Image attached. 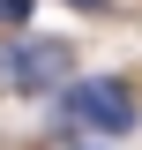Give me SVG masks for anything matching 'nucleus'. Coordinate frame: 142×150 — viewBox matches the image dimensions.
<instances>
[{
    "instance_id": "f03ea898",
    "label": "nucleus",
    "mask_w": 142,
    "mask_h": 150,
    "mask_svg": "<svg viewBox=\"0 0 142 150\" xmlns=\"http://www.w3.org/2000/svg\"><path fill=\"white\" fill-rule=\"evenodd\" d=\"M0 83H15L22 98H60L75 83V45L67 38H15L0 53Z\"/></svg>"
},
{
    "instance_id": "20e7f679",
    "label": "nucleus",
    "mask_w": 142,
    "mask_h": 150,
    "mask_svg": "<svg viewBox=\"0 0 142 150\" xmlns=\"http://www.w3.org/2000/svg\"><path fill=\"white\" fill-rule=\"evenodd\" d=\"M75 8H82V15H97V8H105V0H75Z\"/></svg>"
},
{
    "instance_id": "7ed1b4c3",
    "label": "nucleus",
    "mask_w": 142,
    "mask_h": 150,
    "mask_svg": "<svg viewBox=\"0 0 142 150\" xmlns=\"http://www.w3.org/2000/svg\"><path fill=\"white\" fill-rule=\"evenodd\" d=\"M0 23H30V0H0Z\"/></svg>"
},
{
    "instance_id": "39448f33",
    "label": "nucleus",
    "mask_w": 142,
    "mask_h": 150,
    "mask_svg": "<svg viewBox=\"0 0 142 150\" xmlns=\"http://www.w3.org/2000/svg\"><path fill=\"white\" fill-rule=\"evenodd\" d=\"M75 150H90V143H75Z\"/></svg>"
},
{
    "instance_id": "f257e3e1",
    "label": "nucleus",
    "mask_w": 142,
    "mask_h": 150,
    "mask_svg": "<svg viewBox=\"0 0 142 150\" xmlns=\"http://www.w3.org/2000/svg\"><path fill=\"white\" fill-rule=\"evenodd\" d=\"M53 112L67 120V128H90V135H127V128L142 120L135 90H127L120 75H75L67 90L53 98Z\"/></svg>"
}]
</instances>
